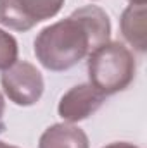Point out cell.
<instances>
[{
    "instance_id": "obj_1",
    "label": "cell",
    "mask_w": 147,
    "mask_h": 148,
    "mask_svg": "<svg viewBox=\"0 0 147 148\" xmlns=\"http://www.w3.org/2000/svg\"><path fill=\"white\" fill-rule=\"evenodd\" d=\"M111 38V21L97 5L76 9L62 21L43 28L35 38L38 62L54 73L68 71Z\"/></svg>"
},
{
    "instance_id": "obj_2",
    "label": "cell",
    "mask_w": 147,
    "mask_h": 148,
    "mask_svg": "<svg viewBox=\"0 0 147 148\" xmlns=\"http://www.w3.org/2000/svg\"><path fill=\"white\" fill-rule=\"evenodd\" d=\"M88 81L104 97L126 90L137 71L133 53L119 41H107L88 55Z\"/></svg>"
},
{
    "instance_id": "obj_3",
    "label": "cell",
    "mask_w": 147,
    "mask_h": 148,
    "mask_svg": "<svg viewBox=\"0 0 147 148\" xmlns=\"http://www.w3.org/2000/svg\"><path fill=\"white\" fill-rule=\"evenodd\" d=\"M64 0H0V24L14 31H28L59 14Z\"/></svg>"
},
{
    "instance_id": "obj_4",
    "label": "cell",
    "mask_w": 147,
    "mask_h": 148,
    "mask_svg": "<svg viewBox=\"0 0 147 148\" xmlns=\"http://www.w3.org/2000/svg\"><path fill=\"white\" fill-rule=\"evenodd\" d=\"M2 88L10 102L19 107L35 105L43 95V76L37 67L26 60H16L2 73Z\"/></svg>"
},
{
    "instance_id": "obj_5",
    "label": "cell",
    "mask_w": 147,
    "mask_h": 148,
    "mask_svg": "<svg viewBox=\"0 0 147 148\" xmlns=\"http://www.w3.org/2000/svg\"><path fill=\"white\" fill-rule=\"evenodd\" d=\"M106 97L97 91L90 83L76 84L69 88L59 100L57 112L66 122H80L87 117H90L104 103Z\"/></svg>"
},
{
    "instance_id": "obj_6",
    "label": "cell",
    "mask_w": 147,
    "mask_h": 148,
    "mask_svg": "<svg viewBox=\"0 0 147 148\" xmlns=\"http://www.w3.org/2000/svg\"><path fill=\"white\" fill-rule=\"evenodd\" d=\"M38 148H90V143L81 127L71 122H61L43 131Z\"/></svg>"
},
{
    "instance_id": "obj_7",
    "label": "cell",
    "mask_w": 147,
    "mask_h": 148,
    "mask_svg": "<svg viewBox=\"0 0 147 148\" xmlns=\"http://www.w3.org/2000/svg\"><path fill=\"white\" fill-rule=\"evenodd\" d=\"M146 3H132L123 10L119 21L125 40L139 52H146Z\"/></svg>"
},
{
    "instance_id": "obj_8",
    "label": "cell",
    "mask_w": 147,
    "mask_h": 148,
    "mask_svg": "<svg viewBox=\"0 0 147 148\" xmlns=\"http://www.w3.org/2000/svg\"><path fill=\"white\" fill-rule=\"evenodd\" d=\"M17 41L12 35L0 29V71L9 69L17 60Z\"/></svg>"
},
{
    "instance_id": "obj_9",
    "label": "cell",
    "mask_w": 147,
    "mask_h": 148,
    "mask_svg": "<svg viewBox=\"0 0 147 148\" xmlns=\"http://www.w3.org/2000/svg\"><path fill=\"white\" fill-rule=\"evenodd\" d=\"M102 148H139L133 143H126V141H116V143H111V145H106Z\"/></svg>"
},
{
    "instance_id": "obj_10",
    "label": "cell",
    "mask_w": 147,
    "mask_h": 148,
    "mask_svg": "<svg viewBox=\"0 0 147 148\" xmlns=\"http://www.w3.org/2000/svg\"><path fill=\"white\" fill-rule=\"evenodd\" d=\"M3 110H5V100H3V97H2V93H0V129L3 127V124H2V119H3Z\"/></svg>"
},
{
    "instance_id": "obj_11",
    "label": "cell",
    "mask_w": 147,
    "mask_h": 148,
    "mask_svg": "<svg viewBox=\"0 0 147 148\" xmlns=\"http://www.w3.org/2000/svg\"><path fill=\"white\" fill-rule=\"evenodd\" d=\"M0 148H19V147H14V145H7V143L0 141Z\"/></svg>"
},
{
    "instance_id": "obj_12",
    "label": "cell",
    "mask_w": 147,
    "mask_h": 148,
    "mask_svg": "<svg viewBox=\"0 0 147 148\" xmlns=\"http://www.w3.org/2000/svg\"><path fill=\"white\" fill-rule=\"evenodd\" d=\"M130 3H146L147 0H128Z\"/></svg>"
}]
</instances>
